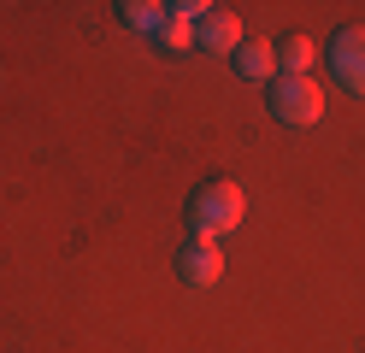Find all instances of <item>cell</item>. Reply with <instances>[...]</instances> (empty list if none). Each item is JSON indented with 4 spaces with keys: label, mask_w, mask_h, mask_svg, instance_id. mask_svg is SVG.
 I'll return each mask as SVG.
<instances>
[{
    "label": "cell",
    "mask_w": 365,
    "mask_h": 353,
    "mask_svg": "<svg viewBox=\"0 0 365 353\" xmlns=\"http://www.w3.org/2000/svg\"><path fill=\"white\" fill-rule=\"evenodd\" d=\"M277 65H283V77H307L312 41H307V36H283V41H277Z\"/></svg>",
    "instance_id": "cell-8"
},
{
    "label": "cell",
    "mask_w": 365,
    "mask_h": 353,
    "mask_svg": "<svg viewBox=\"0 0 365 353\" xmlns=\"http://www.w3.org/2000/svg\"><path fill=\"white\" fill-rule=\"evenodd\" d=\"M195 41H200V47H212V53H236V47H242V18L212 6L207 18L195 24Z\"/></svg>",
    "instance_id": "cell-5"
},
{
    "label": "cell",
    "mask_w": 365,
    "mask_h": 353,
    "mask_svg": "<svg viewBox=\"0 0 365 353\" xmlns=\"http://www.w3.org/2000/svg\"><path fill=\"white\" fill-rule=\"evenodd\" d=\"M218 271H224V247L212 235H189V242L177 247V277L189 282V289H212Z\"/></svg>",
    "instance_id": "cell-4"
},
{
    "label": "cell",
    "mask_w": 365,
    "mask_h": 353,
    "mask_svg": "<svg viewBox=\"0 0 365 353\" xmlns=\"http://www.w3.org/2000/svg\"><path fill=\"white\" fill-rule=\"evenodd\" d=\"M330 71H336L341 88L365 94V24H341L330 36Z\"/></svg>",
    "instance_id": "cell-3"
},
{
    "label": "cell",
    "mask_w": 365,
    "mask_h": 353,
    "mask_svg": "<svg viewBox=\"0 0 365 353\" xmlns=\"http://www.w3.org/2000/svg\"><path fill=\"white\" fill-rule=\"evenodd\" d=\"M153 41H159V47H177V53H182V47H195V24L182 18L177 6H165V18H159V30H153Z\"/></svg>",
    "instance_id": "cell-7"
},
{
    "label": "cell",
    "mask_w": 365,
    "mask_h": 353,
    "mask_svg": "<svg viewBox=\"0 0 365 353\" xmlns=\"http://www.w3.org/2000/svg\"><path fill=\"white\" fill-rule=\"evenodd\" d=\"M242 212H247V195L230 183V177H218V183H200V195H195V235H230L242 224Z\"/></svg>",
    "instance_id": "cell-1"
},
{
    "label": "cell",
    "mask_w": 365,
    "mask_h": 353,
    "mask_svg": "<svg viewBox=\"0 0 365 353\" xmlns=\"http://www.w3.org/2000/svg\"><path fill=\"white\" fill-rule=\"evenodd\" d=\"M236 71L259 83V77H271V71H277V53H271L265 41H242V47H236Z\"/></svg>",
    "instance_id": "cell-6"
},
{
    "label": "cell",
    "mask_w": 365,
    "mask_h": 353,
    "mask_svg": "<svg viewBox=\"0 0 365 353\" xmlns=\"http://www.w3.org/2000/svg\"><path fill=\"white\" fill-rule=\"evenodd\" d=\"M118 18L130 24V30H159V18H165V6H153V0H124V6H118Z\"/></svg>",
    "instance_id": "cell-9"
},
{
    "label": "cell",
    "mask_w": 365,
    "mask_h": 353,
    "mask_svg": "<svg viewBox=\"0 0 365 353\" xmlns=\"http://www.w3.org/2000/svg\"><path fill=\"white\" fill-rule=\"evenodd\" d=\"M271 118H277V124H294V130L318 124V118H324V88L312 77H277V88H271Z\"/></svg>",
    "instance_id": "cell-2"
}]
</instances>
